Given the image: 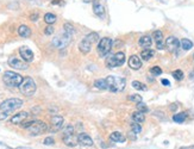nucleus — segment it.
Instances as JSON below:
<instances>
[{"mask_svg":"<svg viewBox=\"0 0 194 149\" xmlns=\"http://www.w3.org/2000/svg\"><path fill=\"white\" fill-rule=\"evenodd\" d=\"M71 36L66 34L65 31H63L62 34H60L56 37H54L51 43H53L54 47L57 48V49H65V48H67L71 44Z\"/></svg>","mask_w":194,"mask_h":149,"instance_id":"423d86ee","label":"nucleus"},{"mask_svg":"<svg viewBox=\"0 0 194 149\" xmlns=\"http://www.w3.org/2000/svg\"><path fill=\"white\" fill-rule=\"evenodd\" d=\"M193 60H194V54H193Z\"/></svg>","mask_w":194,"mask_h":149,"instance_id":"8fccbe9b","label":"nucleus"},{"mask_svg":"<svg viewBox=\"0 0 194 149\" xmlns=\"http://www.w3.org/2000/svg\"><path fill=\"white\" fill-rule=\"evenodd\" d=\"M94 86L98 89H108L106 79H97L94 81Z\"/></svg>","mask_w":194,"mask_h":149,"instance_id":"393cba45","label":"nucleus"},{"mask_svg":"<svg viewBox=\"0 0 194 149\" xmlns=\"http://www.w3.org/2000/svg\"><path fill=\"white\" fill-rule=\"evenodd\" d=\"M44 144H45V146H51V144H54V143H55V140H54L53 137H47V138H44Z\"/></svg>","mask_w":194,"mask_h":149,"instance_id":"58836bf2","label":"nucleus"},{"mask_svg":"<svg viewBox=\"0 0 194 149\" xmlns=\"http://www.w3.org/2000/svg\"><path fill=\"white\" fill-rule=\"evenodd\" d=\"M180 45L182 48L183 50H191L192 48H193V42L188 40V38H182L181 41H180Z\"/></svg>","mask_w":194,"mask_h":149,"instance_id":"a878e982","label":"nucleus"},{"mask_svg":"<svg viewBox=\"0 0 194 149\" xmlns=\"http://www.w3.org/2000/svg\"><path fill=\"white\" fill-rule=\"evenodd\" d=\"M29 112H26V111H23V112H19L17 114H13L10 119V122H11L12 124L14 125H20L22 123H24L26 119L29 118Z\"/></svg>","mask_w":194,"mask_h":149,"instance_id":"ddd939ff","label":"nucleus"},{"mask_svg":"<svg viewBox=\"0 0 194 149\" xmlns=\"http://www.w3.org/2000/svg\"><path fill=\"white\" fill-rule=\"evenodd\" d=\"M155 56V51L150 48H147V49H143L141 53V59L144 60V61H149L151 60Z\"/></svg>","mask_w":194,"mask_h":149,"instance_id":"4be33fe9","label":"nucleus"},{"mask_svg":"<svg viewBox=\"0 0 194 149\" xmlns=\"http://www.w3.org/2000/svg\"><path fill=\"white\" fill-rule=\"evenodd\" d=\"M125 63V54L122 51H118L116 54H111L108 55L105 60V65L107 68H116V67H120Z\"/></svg>","mask_w":194,"mask_h":149,"instance_id":"f03ea898","label":"nucleus"},{"mask_svg":"<svg viewBox=\"0 0 194 149\" xmlns=\"http://www.w3.org/2000/svg\"><path fill=\"white\" fill-rule=\"evenodd\" d=\"M153 40L156 43L157 42H163V32L161 30H155L153 32Z\"/></svg>","mask_w":194,"mask_h":149,"instance_id":"c85d7f7f","label":"nucleus"},{"mask_svg":"<svg viewBox=\"0 0 194 149\" xmlns=\"http://www.w3.org/2000/svg\"><path fill=\"white\" fill-rule=\"evenodd\" d=\"M74 134V126L71 124H67L63 128V136L65 135H73Z\"/></svg>","mask_w":194,"mask_h":149,"instance_id":"f704fd0d","label":"nucleus"},{"mask_svg":"<svg viewBox=\"0 0 194 149\" xmlns=\"http://www.w3.org/2000/svg\"><path fill=\"white\" fill-rule=\"evenodd\" d=\"M18 35L23 38H28L31 36V29H30L28 25H20L18 28Z\"/></svg>","mask_w":194,"mask_h":149,"instance_id":"412c9836","label":"nucleus"},{"mask_svg":"<svg viewBox=\"0 0 194 149\" xmlns=\"http://www.w3.org/2000/svg\"><path fill=\"white\" fill-rule=\"evenodd\" d=\"M22 106H23V100L22 99L10 98V99H6L0 104V111H6V112L11 113Z\"/></svg>","mask_w":194,"mask_h":149,"instance_id":"7ed1b4c3","label":"nucleus"},{"mask_svg":"<svg viewBox=\"0 0 194 149\" xmlns=\"http://www.w3.org/2000/svg\"><path fill=\"white\" fill-rule=\"evenodd\" d=\"M179 149H194V144L193 146H187V147H181V148Z\"/></svg>","mask_w":194,"mask_h":149,"instance_id":"de8ad7c7","label":"nucleus"},{"mask_svg":"<svg viewBox=\"0 0 194 149\" xmlns=\"http://www.w3.org/2000/svg\"><path fill=\"white\" fill-rule=\"evenodd\" d=\"M93 13L99 18L105 16V7L100 3V0H93Z\"/></svg>","mask_w":194,"mask_h":149,"instance_id":"dca6fc26","label":"nucleus"},{"mask_svg":"<svg viewBox=\"0 0 194 149\" xmlns=\"http://www.w3.org/2000/svg\"><path fill=\"white\" fill-rule=\"evenodd\" d=\"M16 149H32V148H29V147H18Z\"/></svg>","mask_w":194,"mask_h":149,"instance_id":"09e8293b","label":"nucleus"},{"mask_svg":"<svg viewBox=\"0 0 194 149\" xmlns=\"http://www.w3.org/2000/svg\"><path fill=\"white\" fill-rule=\"evenodd\" d=\"M44 22L47 24H49V25H51V24H54L56 20H57V17H56V14H54V13H51V12H48V13H45L44 14Z\"/></svg>","mask_w":194,"mask_h":149,"instance_id":"b1692460","label":"nucleus"},{"mask_svg":"<svg viewBox=\"0 0 194 149\" xmlns=\"http://www.w3.org/2000/svg\"><path fill=\"white\" fill-rule=\"evenodd\" d=\"M63 31H65L66 34L73 36V34L75 32V29H74V26H73L71 23H66L65 25H63Z\"/></svg>","mask_w":194,"mask_h":149,"instance_id":"7c9ffc66","label":"nucleus"},{"mask_svg":"<svg viewBox=\"0 0 194 149\" xmlns=\"http://www.w3.org/2000/svg\"><path fill=\"white\" fill-rule=\"evenodd\" d=\"M150 73H151L153 75H155V77H159V75L162 74V68L159 67V66H154V67L150 68Z\"/></svg>","mask_w":194,"mask_h":149,"instance_id":"72a5a7b5","label":"nucleus"},{"mask_svg":"<svg viewBox=\"0 0 194 149\" xmlns=\"http://www.w3.org/2000/svg\"><path fill=\"white\" fill-rule=\"evenodd\" d=\"M169 110H170L171 112H175V111L177 110V105L176 104H171L170 106H169Z\"/></svg>","mask_w":194,"mask_h":149,"instance_id":"c03bdc74","label":"nucleus"},{"mask_svg":"<svg viewBox=\"0 0 194 149\" xmlns=\"http://www.w3.org/2000/svg\"><path fill=\"white\" fill-rule=\"evenodd\" d=\"M112 43L113 42L110 37H104V38L100 40L99 43H98V47H97V50H98L100 57H105L110 54L112 49Z\"/></svg>","mask_w":194,"mask_h":149,"instance_id":"0eeeda50","label":"nucleus"},{"mask_svg":"<svg viewBox=\"0 0 194 149\" xmlns=\"http://www.w3.org/2000/svg\"><path fill=\"white\" fill-rule=\"evenodd\" d=\"M37 19H38V13H34V14L30 16V20L31 22H36Z\"/></svg>","mask_w":194,"mask_h":149,"instance_id":"37998d69","label":"nucleus"},{"mask_svg":"<svg viewBox=\"0 0 194 149\" xmlns=\"http://www.w3.org/2000/svg\"><path fill=\"white\" fill-rule=\"evenodd\" d=\"M165 48L170 51V53H175L179 47H180V41L177 40L175 36H169L167 40H165Z\"/></svg>","mask_w":194,"mask_h":149,"instance_id":"9b49d317","label":"nucleus"},{"mask_svg":"<svg viewBox=\"0 0 194 149\" xmlns=\"http://www.w3.org/2000/svg\"><path fill=\"white\" fill-rule=\"evenodd\" d=\"M92 43L85 37L82 41L79 43V49H80V51L82 54H88L89 51H91V49H92Z\"/></svg>","mask_w":194,"mask_h":149,"instance_id":"a211bd4d","label":"nucleus"},{"mask_svg":"<svg viewBox=\"0 0 194 149\" xmlns=\"http://www.w3.org/2000/svg\"><path fill=\"white\" fill-rule=\"evenodd\" d=\"M54 31H55V29H54L53 25H48L47 28L44 29V34H45L47 36H50L54 34Z\"/></svg>","mask_w":194,"mask_h":149,"instance_id":"4c0bfd02","label":"nucleus"},{"mask_svg":"<svg viewBox=\"0 0 194 149\" xmlns=\"http://www.w3.org/2000/svg\"><path fill=\"white\" fill-rule=\"evenodd\" d=\"M159 1H162V0H159Z\"/></svg>","mask_w":194,"mask_h":149,"instance_id":"3c124183","label":"nucleus"},{"mask_svg":"<svg viewBox=\"0 0 194 149\" xmlns=\"http://www.w3.org/2000/svg\"><path fill=\"white\" fill-rule=\"evenodd\" d=\"M50 123H51V129L50 130L56 132V131L61 130L63 128V123H65V118L62 116H59V114H55L51 117L50 119Z\"/></svg>","mask_w":194,"mask_h":149,"instance_id":"9d476101","label":"nucleus"},{"mask_svg":"<svg viewBox=\"0 0 194 149\" xmlns=\"http://www.w3.org/2000/svg\"><path fill=\"white\" fill-rule=\"evenodd\" d=\"M7 63H8V66H10V67L14 68V69L25 71V69H28V68H29L28 62L22 61V60H19L18 57H14V56H11V57L8 59V61H7Z\"/></svg>","mask_w":194,"mask_h":149,"instance_id":"1a4fd4ad","label":"nucleus"},{"mask_svg":"<svg viewBox=\"0 0 194 149\" xmlns=\"http://www.w3.org/2000/svg\"><path fill=\"white\" fill-rule=\"evenodd\" d=\"M131 131L135 134V135H138V134H141V131H142V126L139 123H132L131 124Z\"/></svg>","mask_w":194,"mask_h":149,"instance_id":"2f4dec72","label":"nucleus"},{"mask_svg":"<svg viewBox=\"0 0 194 149\" xmlns=\"http://www.w3.org/2000/svg\"><path fill=\"white\" fill-rule=\"evenodd\" d=\"M61 3H62V0H53L51 5H57V4H61Z\"/></svg>","mask_w":194,"mask_h":149,"instance_id":"49530a36","label":"nucleus"},{"mask_svg":"<svg viewBox=\"0 0 194 149\" xmlns=\"http://www.w3.org/2000/svg\"><path fill=\"white\" fill-rule=\"evenodd\" d=\"M19 55H20V57L23 59V61L25 62H32L34 61V53H32V50L28 47H20L19 48Z\"/></svg>","mask_w":194,"mask_h":149,"instance_id":"f8f14e48","label":"nucleus"},{"mask_svg":"<svg viewBox=\"0 0 194 149\" xmlns=\"http://www.w3.org/2000/svg\"><path fill=\"white\" fill-rule=\"evenodd\" d=\"M132 87L135 89H137V91H147L148 87L147 85H144L143 82H139V81H132Z\"/></svg>","mask_w":194,"mask_h":149,"instance_id":"c756f323","label":"nucleus"},{"mask_svg":"<svg viewBox=\"0 0 194 149\" xmlns=\"http://www.w3.org/2000/svg\"><path fill=\"white\" fill-rule=\"evenodd\" d=\"M130 101H132V103H136V104H138V103H141L142 101V95L139 94H131L129 95V98H128Z\"/></svg>","mask_w":194,"mask_h":149,"instance_id":"e433bc0d","label":"nucleus"},{"mask_svg":"<svg viewBox=\"0 0 194 149\" xmlns=\"http://www.w3.org/2000/svg\"><path fill=\"white\" fill-rule=\"evenodd\" d=\"M77 142H79V144L83 146V147H92V146L94 144L92 137L89 136L88 134H86V132L79 134V136H77Z\"/></svg>","mask_w":194,"mask_h":149,"instance_id":"4468645a","label":"nucleus"},{"mask_svg":"<svg viewBox=\"0 0 194 149\" xmlns=\"http://www.w3.org/2000/svg\"><path fill=\"white\" fill-rule=\"evenodd\" d=\"M138 44H139V47L144 48V49H147V48H150L151 47V44H153V37L151 36H142L141 38H139V41H138Z\"/></svg>","mask_w":194,"mask_h":149,"instance_id":"6ab92c4d","label":"nucleus"},{"mask_svg":"<svg viewBox=\"0 0 194 149\" xmlns=\"http://www.w3.org/2000/svg\"><path fill=\"white\" fill-rule=\"evenodd\" d=\"M156 48H157L159 50H162V49H165V44L163 42H157V43H156Z\"/></svg>","mask_w":194,"mask_h":149,"instance_id":"79ce46f5","label":"nucleus"},{"mask_svg":"<svg viewBox=\"0 0 194 149\" xmlns=\"http://www.w3.org/2000/svg\"><path fill=\"white\" fill-rule=\"evenodd\" d=\"M23 80L24 77L20 74L12 71H6L3 77V81L8 87H19L20 83L23 82Z\"/></svg>","mask_w":194,"mask_h":149,"instance_id":"f257e3e1","label":"nucleus"},{"mask_svg":"<svg viewBox=\"0 0 194 149\" xmlns=\"http://www.w3.org/2000/svg\"><path fill=\"white\" fill-rule=\"evenodd\" d=\"M171 75H173L174 79L177 80V81H181V80L183 79V77H185V75H183V72L181 71V69H176V71H174Z\"/></svg>","mask_w":194,"mask_h":149,"instance_id":"473e14b6","label":"nucleus"},{"mask_svg":"<svg viewBox=\"0 0 194 149\" xmlns=\"http://www.w3.org/2000/svg\"><path fill=\"white\" fill-rule=\"evenodd\" d=\"M86 38H87L92 44H94L95 42L100 41V37H99V34H98V32H89L88 35L86 36Z\"/></svg>","mask_w":194,"mask_h":149,"instance_id":"cd10ccee","label":"nucleus"},{"mask_svg":"<svg viewBox=\"0 0 194 149\" xmlns=\"http://www.w3.org/2000/svg\"><path fill=\"white\" fill-rule=\"evenodd\" d=\"M34 122H35V120H30V122H24V123H22V124H20V126H22L23 129H29L30 126L34 124Z\"/></svg>","mask_w":194,"mask_h":149,"instance_id":"ea45409f","label":"nucleus"},{"mask_svg":"<svg viewBox=\"0 0 194 149\" xmlns=\"http://www.w3.org/2000/svg\"><path fill=\"white\" fill-rule=\"evenodd\" d=\"M110 140L113 141V142H125L126 141V137L124 134L119 132V131H113L111 135H110Z\"/></svg>","mask_w":194,"mask_h":149,"instance_id":"aec40b11","label":"nucleus"},{"mask_svg":"<svg viewBox=\"0 0 194 149\" xmlns=\"http://www.w3.org/2000/svg\"><path fill=\"white\" fill-rule=\"evenodd\" d=\"M131 118L132 120L135 122V123H144V120H145V116H144V113L141 112V111H135V112L132 113V116H131Z\"/></svg>","mask_w":194,"mask_h":149,"instance_id":"5701e85b","label":"nucleus"},{"mask_svg":"<svg viewBox=\"0 0 194 149\" xmlns=\"http://www.w3.org/2000/svg\"><path fill=\"white\" fill-rule=\"evenodd\" d=\"M107 86L108 89L112 92H117V91H123L125 88V79H119L114 75H108L106 77Z\"/></svg>","mask_w":194,"mask_h":149,"instance_id":"39448f33","label":"nucleus"},{"mask_svg":"<svg viewBox=\"0 0 194 149\" xmlns=\"http://www.w3.org/2000/svg\"><path fill=\"white\" fill-rule=\"evenodd\" d=\"M136 107H137V111H141V112L143 113H147L148 111H149V109H148V106L144 104V103H138L137 105H136Z\"/></svg>","mask_w":194,"mask_h":149,"instance_id":"c9c22d12","label":"nucleus"},{"mask_svg":"<svg viewBox=\"0 0 194 149\" xmlns=\"http://www.w3.org/2000/svg\"><path fill=\"white\" fill-rule=\"evenodd\" d=\"M186 118H187V112H180V113H176V114L173 116V120L176 122V123H179V124L183 123V122L186 120Z\"/></svg>","mask_w":194,"mask_h":149,"instance_id":"bb28decb","label":"nucleus"},{"mask_svg":"<svg viewBox=\"0 0 194 149\" xmlns=\"http://www.w3.org/2000/svg\"><path fill=\"white\" fill-rule=\"evenodd\" d=\"M10 112H6V111H0V120H5L8 118Z\"/></svg>","mask_w":194,"mask_h":149,"instance_id":"a19ab883","label":"nucleus"},{"mask_svg":"<svg viewBox=\"0 0 194 149\" xmlns=\"http://www.w3.org/2000/svg\"><path fill=\"white\" fill-rule=\"evenodd\" d=\"M48 131V124L42 120H35L34 124L29 128V134L31 136H38Z\"/></svg>","mask_w":194,"mask_h":149,"instance_id":"6e6552de","label":"nucleus"},{"mask_svg":"<svg viewBox=\"0 0 194 149\" xmlns=\"http://www.w3.org/2000/svg\"><path fill=\"white\" fill-rule=\"evenodd\" d=\"M63 143H65L67 147H76L77 144H79V142H77V137L73 134V135H65L63 136Z\"/></svg>","mask_w":194,"mask_h":149,"instance_id":"f3484780","label":"nucleus"},{"mask_svg":"<svg viewBox=\"0 0 194 149\" xmlns=\"http://www.w3.org/2000/svg\"><path fill=\"white\" fill-rule=\"evenodd\" d=\"M129 67L134 71H138L142 68V60L137 55H131L129 59Z\"/></svg>","mask_w":194,"mask_h":149,"instance_id":"2eb2a0df","label":"nucleus"},{"mask_svg":"<svg viewBox=\"0 0 194 149\" xmlns=\"http://www.w3.org/2000/svg\"><path fill=\"white\" fill-rule=\"evenodd\" d=\"M20 92L26 97H31V95L35 94L36 89H37V85H36L35 80L32 77H25L23 80V82L20 83L19 86Z\"/></svg>","mask_w":194,"mask_h":149,"instance_id":"20e7f679","label":"nucleus"},{"mask_svg":"<svg viewBox=\"0 0 194 149\" xmlns=\"http://www.w3.org/2000/svg\"><path fill=\"white\" fill-rule=\"evenodd\" d=\"M161 83H162L163 86H169V85H170L169 80H167V79H162V80H161Z\"/></svg>","mask_w":194,"mask_h":149,"instance_id":"a18cd8bd","label":"nucleus"}]
</instances>
